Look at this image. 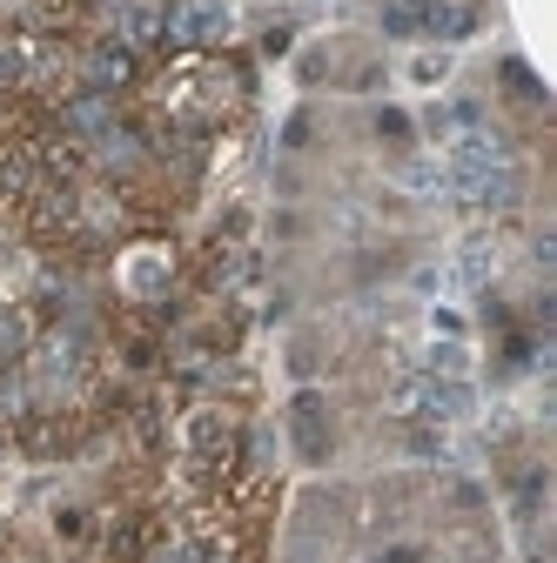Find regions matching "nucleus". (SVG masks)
Segmentation results:
<instances>
[{
    "instance_id": "1",
    "label": "nucleus",
    "mask_w": 557,
    "mask_h": 563,
    "mask_svg": "<svg viewBox=\"0 0 557 563\" xmlns=\"http://www.w3.org/2000/svg\"><path fill=\"white\" fill-rule=\"evenodd\" d=\"M363 537V489L357 483H309L290 504L283 556L275 563H350Z\"/></svg>"
},
{
    "instance_id": "2",
    "label": "nucleus",
    "mask_w": 557,
    "mask_h": 563,
    "mask_svg": "<svg viewBox=\"0 0 557 563\" xmlns=\"http://www.w3.org/2000/svg\"><path fill=\"white\" fill-rule=\"evenodd\" d=\"M296 81L316 88V95H342V101H357V95H376L390 81V47L363 27H336V34H316L296 60Z\"/></svg>"
}]
</instances>
